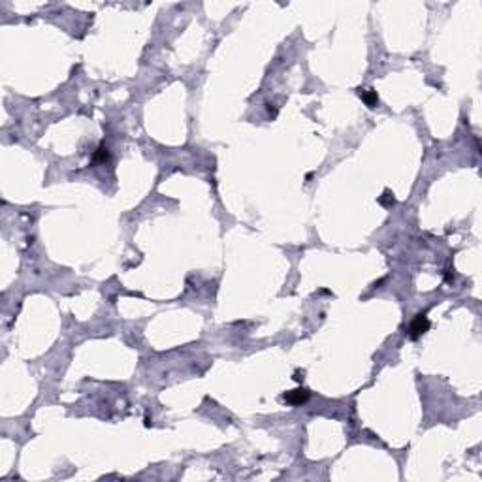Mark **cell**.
I'll return each instance as SVG.
<instances>
[{
  "instance_id": "obj_4",
  "label": "cell",
  "mask_w": 482,
  "mask_h": 482,
  "mask_svg": "<svg viewBox=\"0 0 482 482\" xmlns=\"http://www.w3.org/2000/svg\"><path fill=\"white\" fill-rule=\"evenodd\" d=\"M107 157H109V153H107V147H98V151L94 153V162H106Z\"/></svg>"
},
{
  "instance_id": "obj_1",
  "label": "cell",
  "mask_w": 482,
  "mask_h": 482,
  "mask_svg": "<svg viewBox=\"0 0 482 482\" xmlns=\"http://www.w3.org/2000/svg\"><path fill=\"white\" fill-rule=\"evenodd\" d=\"M428 330H429V321H428V317H426L424 313L416 315L415 321L411 322V326H409V334H411V337H413V339L420 337L422 334H426Z\"/></svg>"
},
{
  "instance_id": "obj_3",
  "label": "cell",
  "mask_w": 482,
  "mask_h": 482,
  "mask_svg": "<svg viewBox=\"0 0 482 482\" xmlns=\"http://www.w3.org/2000/svg\"><path fill=\"white\" fill-rule=\"evenodd\" d=\"M358 94H360V98L365 102L367 107H375L379 104V96H377V93L373 89H360Z\"/></svg>"
},
{
  "instance_id": "obj_2",
  "label": "cell",
  "mask_w": 482,
  "mask_h": 482,
  "mask_svg": "<svg viewBox=\"0 0 482 482\" xmlns=\"http://www.w3.org/2000/svg\"><path fill=\"white\" fill-rule=\"evenodd\" d=\"M307 400H309V392L305 388H298L288 392V394H284V402L290 403V405H301V403H305Z\"/></svg>"
}]
</instances>
